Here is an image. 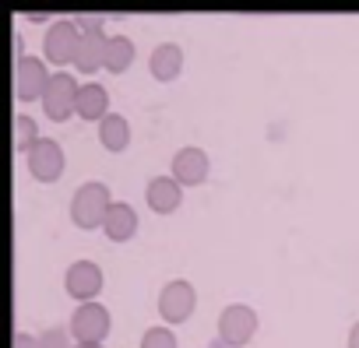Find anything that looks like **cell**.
Returning a JSON list of instances; mask_svg holds the SVG:
<instances>
[{"label":"cell","mask_w":359,"mask_h":348,"mask_svg":"<svg viewBox=\"0 0 359 348\" xmlns=\"http://www.w3.org/2000/svg\"><path fill=\"white\" fill-rule=\"evenodd\" d=\"M116 201L109 197V187L106 183H81L71 197V222L85 232L92 229H102L106 225V215Z\"/></svg>","instance_id":"cell-1"},{"label":"cell","mask_w":359,"mask_h":348,"mask_svg":"<svg viewBox=\"0 0 359 348\" xmlns=\"http://www.w3.org/2000/svg\"><path fill=\"white\" fill-rule=\"evenodd\" d=\"M78 46H81V32H78L74 18H60V22H53V25L46 29V36H43V60L60 71V67L74 64Z\"/></svg>","instance_id":"cell-2"},{"label":"cell","mask_w":359,"mask_h":348,"mask_svg":"<svg viewBox=\"0 0 359 348\" xmlns=\"http://www.w3.org/2000/svg\"><path fill=\"white\" fill-rule=\"evenodd\" d=\"M78 92H81L78 78H74V74L57 71V74L50 78V85H46V95H43V113H46L53 123H64V120L78 116Z\"/></svg>","instance_id":"cell-3"},{"label":"cell","mask_w":359,"mask_h":348,"mask_svg":"<svg viewBox=\"0 0 359 348\" xmlns=\"http://www.w3.org/2000/svg\"><path fill=\"white\" fill-rule=\"evenodd\" d=\"M74 344H102L113 330L109 323V309L102 302H85L71 313V323H67Z\"/></svg>","instance_id":"cell-4"},{"label":"cell","mask_w":359,"mask_h":348,"mask_svg":"<svg viewBox=\"0 0 359 348\" xmlns=\"http://www.w3.org/2000/svg\"><path fill=\"white\" fill-rule=\"evenodd\" d=\"M194 306H198V292H194L191 281L172 278V281L162 285V292H158V316H162L169 327L187 323V320L194 316Z\"/></svg>","instance_id":"cell-5"},{"label":"cell","mask_w":359,"mask_h":348,"mask_svg":"<svg viewBox=\"0 0 359 348\" xmlns=\"http://www.w3.org/2000/svg\"><path fill=\"white\" fill-rule=\"evenodd\" d=\"M257 330V313L247 302H233L219 313V341L226 348H243Z\"/></svg>","instance_id":"cell-6"},{"label":"cell","mask_w":359,"mask_h":348,"mask_svg":"<svg viewBox=\"0 0 359 348\" xmlns=\"http://www.w3.org/2000/svg\"><path fill=\"white\" fill-rule=\"evenodd\" d=\"M25 162H29V172L36 183H57L64 176V148L53 137H39L32 151L25 155Z\"/></svg>","instance_id":"cell-7"},{"label":"cell","mask_w":359,"mask_h":348,"mask_svg":"<svg viewBox=\"0 0 359 348\" xmlns=\"http://www.w3.org/2000/svg\"><path fill=\"white\" fill-rule=\"evenodd\" d=\"M50 71H46V60H39V57H22V60H15V95H18V102H43V95H46V85H50Z\"/></svg>","instance_id":"cell-8"},{"label":"cell","mask_w":359,"mask_h":348,"mask_svg":"<svg viewBox=\"0 0 359 348\" xmlns=\"http://www.w3.org/2000/svg\"><path fill=\"white\" fill-rule=\"evenodd\" d=\"M102 267L95 260H74L67 271H64V288L71 299H78V306L85 302H95V295L102 292Z\"/></svg>","instance_id":"cell-9"},{"label":"cell","mask_w":359,"mask_h":348,"mask_svg":"<svg viewBox=\"0 0 359 348\" xmlns=\"http://www.w3.org/2000/svg\"><path fill=\"white\" fill-rule=\"evenodd\" d=\"M169 176L180 183V187H201L208 180V155L198 148V144H187L172 155V169Z\"/></svg>","instance_id":"cell-10"},{"label":"cell","mask_w":359,"mask_h":348,"mask_svg":"<svg viewBox=\"0 0 359 348\" xmlns=\"http://www.w3.org/2000/svg\"><path fill=\"white\" fill-rule=\"evenodd\" d=\"M184 201V187H180L172 176H151L148 187H144V204L155 211V215H172Z\"/></svg>","instance_id":"cell-11"},{"label":"cell","mask_w":359,"mask_h":348,"mask_svg":"<svg viewBox=\"0 0 359 348\" xmlns=\"http://www.w3.org/2000/svg\"><path fill=\"white\" fill-rule=\"evenodd\" d=\"M148 71L155 81H176L180 71H184V50L176 43H158L148 57Z\"/></svg>","instance_id":"cell-12"},{"label":"cell","mask_w":359,"mask_h":348,"mask_svg":"<svg viewBox=\"0 0 359 348\" xmlns=\"http://www.w3.org/2000/svg\"><path fill=\"white\" fill-rule=\"evenodd\" d=\"M106 46H109V36H102V32L81 36V46H78V57H74V71L78 74L106 71Z\"/></svg>","instance_id":"cell-13"},{"label":"cell","mask_w":359,"mask_h":348,"mask_svg":"<svg viewBox=\"0 0 359 348\" xmlns=\"http://www.w3.org/2000/svg\"><path fill=\"white\" fill-rule=\"evenodd\" d=\"M78 116L88 123H102L109 116V92L99 81H85L78 92Z\"/></svg>","instance_id":"cell-14"},{"label":"cell","mask_w":359,"mask_h":348,"mask_svg":"<svg viewBox=\"0 0 359 348\" xmlns=\"http://www.w3.org/2000/svg\"><path fill=\"white\" fill-rule=\"evenodd\" d=\"M102 232H106L109 243H127V239H134V236H137V211H134L130 204L116 201V204L109 208V215H106Z\"/></svg>","instance_id":"cell-15"},{"label":"cell","mask_w":359,"mask_h":348,"mask_svg":"<svg viewBox=\"0 0 359 348\" xmlns=\"http://www.w3.org/2000/svg\"><path fill=\"white\" fill-rule=\"evenodd\" d=\"M99 144L106 151H123L130 144V123L120 116V113H109L102 123H99Z\"/></svg>","instance_id":"cell-16"},{"label":"cell","mask_w":359,"mask_h":348,"mask_svg":"<svg viewBox=\"0 0 359 348\" xmlns=\"http://www.w3.org/2000/svg\"><path fill=\"white\" fill-rule=\"evenodd\" d=\"M134 64V43L127 36H113L106 46V71L109 74H123Z\"/></svg>","instance_id":"cell-17"},{"label":"cell","mask_w":359,"mask_h":348,"mask_svg":"<svg viewBox=\"0 0 359 348\" xmlns=\"http://www.w3.org/2000/svg\"><path fill=\"white\" fill-rule=\"evenodd\" d=\"M36 141H39V127H36V120L25 116V113H18V116H15V148H18L22 155H29Z\"/></svg>","instance_id":"cell-18"},{"label":"cell","mask_w":359,"mask_h":348,"mask_svg":"<svg viewBox=\"0 0 359 348\" xmlns=\"http://www.w3.org/2000/svg\"><path fill=\"white\" fill-rule=\"evenodd\" d=\"M36 348H74L71 344V330L67 327H46L36 337Z\"/></svg>","instance_id":"cell-19"},{"label":"cell","mask_w":359,"mask_h":348,"mask_svg":"<svg viewBox=\"0 0 359 348\" xmlns=\"http://www.w3.org/2000/svg\"><path fill=\"white\" fill-rule=\"evenodd\" d=\"M141 348H176V334L169 327H148L141 334Z\"/></svg>","instance_id":"cell-20"},{"label":"cell","mask_w":359,"mask_h":348,"mask_svg":"<svg viewBox=\"0 0 359 348\" xmlns=\"http://www.w3.org/2000/svg\"><path fill=\"white\" fill-rule=\"evenodd\" d=\"M74 25H78V32H81V36H95V32H102L106 18H102V15H78V18H74Z\"/></svg>","instance_id":"cell-21"},{"label":"cell","mask_w":359,"mask_h":348,"mask_svg":"<svg viewBox=\"0 0 359 348\" xmlns=\"http://www.w3.org/2000/svg\"><path fill=\"white\" fill-rule=\"evenodd\" d=\"M15 348H36V337H29L25 330H18L15 334Z\"/></svg>","instance_id":"cell-22"},{"label":"cell","mask_w":359,"mask_h":348,"mask_svg":"<svg viewBox=\"0 0 359 348\" xmlns=\"http://www.w3.org/2000/svg\"><path fill=\"white\" fill-rule=\"evenodd\" d=\"M348 348H359V320H355L352 330H348Z\"/></svg>","instance_id":"cell-23"},{"label":"cell","mask_w":359,"mask_h":348,"mask_svg":"<svg viewBox=\"0 0 359 348\" xmlns=\"http://www.w3.org/2000/svg\"><path fill=\"white\" fill-rule=\"evenodd\" d=\"M46 18H50V15H43V11H32V15H29V22H36V25H39V22H46Z\"/></svg>","instance_id":"cell-24"},{"label":"cell","mask_w":359,"mask_h":348,"mask_svg":"<svg viewBox=\"0 0 359 348\" xmlns=\"http://www.w3.org/2000/svg\"><path fill=\"white\" fill-rule=\"evenodd\" d=\"M74 348H102V344H74Z\"/></svg>","instance_id":"cell-25"}]
</instances>
